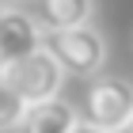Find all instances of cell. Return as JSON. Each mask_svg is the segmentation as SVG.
I'll return each mask as SVG.
<instances>
[{"label":"cell","instance_id":"6da1fadb","mask_svg":"<svg viewBox=\"0 0 133 133\" xmlns=\"http://www.w3.org/2000/svg\"><path fill=\"white\" fill-rule=\"evenodd\" d=\"M42 50L57 61L65 76H99L107 65V38L91 23L69 27V31H46Z\"/></svg>","mask_w":133,"mask_h":133},{"label":"cell","instance_id":"277c9868","mask_svg":"<svg viewBox=\"0 0 133 133\" xmlns=\"http://www.w3.org/2000/svg\"><path fill=\"white\" fill-rule=\"evenodd\" d=\"M42 38H46V31L38 27V19L31 11L8 4L0 11V69L31 57L34 50H42Z\"/></svg>","mask_w":133,"mask_h":133},{"label":"cell","instance_id":"52a82bcc","mask_svg":"<svg viewBox=\"0 0 133 133\" xmlns=\"http://www.w3.org/2000/svg\"><path fill=\"white\" fill-rule=\"evenodd\" d=\"M23 114H27V103H23L19 95H15V88L0 76V129H15Z\"/></svg>","mask_w":133,"mask_h":133},{"label":"cell","instance_id":"7a4b0ae2","mask_svg":"<svg viewBox=\"0 0 133 133\" xmlns=\"http://www.w3.org/2000/svg\"><path fill=\"white\" fill-rule=\"evenodd\" d=\"M133 118V84L122 76H95L84 91L80 122L99 133H118Z\"/></svg>","mask_w":133,"mask_h":133},{"label":"cell","instance_id":"5b68a950","mask_svg":"<svg viewBox=\"0 0 133 133\" xmlns=\"http://www.w3.org/2000/svg\"><path fill=\"white\" fill-rule=\"evenodd\" d=\"M15 129L19 133H76L80 129V110H76L69 99L53 95V99L31 103Z\"/></svg>","mask_w":133,"mask_h":133},{"label":"cell","instance_id":"9c48e42d","mask_svg":"<svg viewBox=\"0 0 133 133\" xmlns=\"http://www.w3.org/2000/svg\"><path fill=\"white\" fill-rule=\"evenodd\" d=\"M118 133H133V118H129V122H125V125H122Z\"/></svg>","mask_w":133,"mask_h":133},{"label":"cell","instance_id":"8992f818","mask_svg":"<svg viewBox=\"0 0 133 133\" xmlns=\"http://www.w3.org/2000/svg\"><path fill=\"white\" fill-rule=\"evenodd\" d=\"M95 0H38V27L42 31H69L91 23Z\"/></svg>","mask_w":133,"mask_h":133},{"label":"cell","instance_id":"30bf717a","mask_svg":"<svg viewBox=\"0 0 133 133\" xmlns=\"http://www.w3.org/2000/svg\"><path fill=\"white\" fill-rule=\"evenodd\" d=\"M4 8H8V0H0V11H4Z\"/></svg>","mask_w":133,"mask_h":133},{"label":"cell","instance_id":"8fae6325","mask_svg":"<svg viewBox=\"0 0 133 133\" xmlns=\"http://www.w3.org/2000/svg\"><path fill=\"white\" fill-rule=\"evenodd\" d=\"M8 4H11V0H8Z\"/></svg>","mask_w":133,"mask_h":133},{"label":"cell","instance_id":"ba28073f","mask_svg":"<svg viewBox=\"0 0 133 133\" xmlns=\"http://www.w3.org/2000/svg\"><path fill=\"white\" fill-rule=\"evenodd\" d=\"M76 133H99V129H91V125H84V122H80V129H76Z\"/></svg>","mask_w":133,"mask_h":133},{"label":"cell","instance_id":"3957f363","mask_svg":"<svg viewBox=\"0 0 133 133\" xmlns=\"http://www.w3.org/2000/svg\"><path fill=\"white\" fill-rule=\"evenodd\" d=\"M0 76L15 88V95H19L27 107H31V103H42V99L61 95V84H65V72L57 69V61H53L46 50H34L31 57H23V61L4 65Z\"/></svg>","mask_w":133,"mask_h":133}]
</instances>
